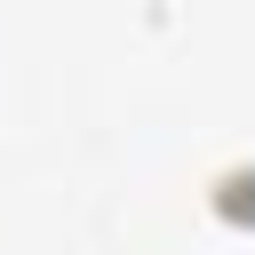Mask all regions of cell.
I'll return each mask as SVG.
<instances>
[{"instance_id":"obj_1","label":"cell","mask_w":255,"mask_h":255,"mask_svg":"<svg viewBox=\"0 0 255 255\" xmlns=\"http://www.w3.org/2000/svg\"><path fill=\"white\" fill-rule=\"evenodd\" d=\"M207 207L231 223V231H247L255 223V159H239V167H223L215 183H207Z\"/></svg>"}]
</instances>
